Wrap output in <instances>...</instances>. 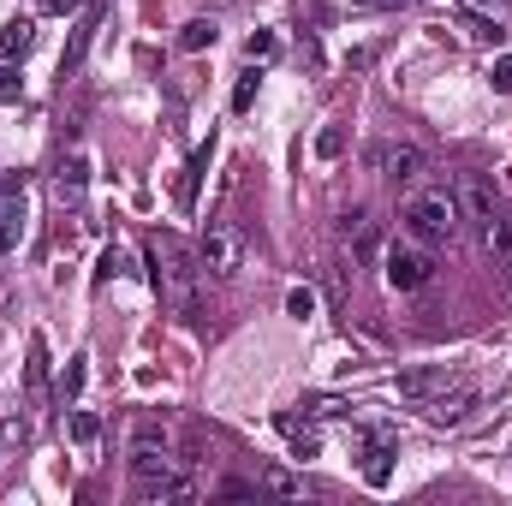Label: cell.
I'll return each instance as SVG.
<instances>
[{
  "mask_svg": "<svg viewBox=\"0 0 512 506\" xmlns=\"http://www.w3.org/2000/svg\"><path fill=\"white\" fill-rule=\"evenodd\" d=\"M149 280L167 310H179V316L203 310V262L179 233H149Z\"/></svg>",
  "mask_w": 512,
  "mask_h": 506,
  "instance_id": "cell-1",
  "label": "cell"
},
{
  "mask_svg": "<svg viewBox=\"0 0 512 506\" xmlns=\"http://www.w3.org/2000/svg\"><path fill=\"white\" fill-rule=\"evenodd\" d=\"M399 221H405V233L417 239V245H453L459 239V221H465V209H459V197L453 191H411L405 197V209H399Z\"/></svg>",
  "mask_w": 512,
  "mask_h": 506,
  "instance_id": "cell-2",
  "label": "cell"
},
{
  "mask_svg": "<svg viewBox=\"0 0 512 506\" xmlns=\"http://www.w3.org/2000/svg\"><path fill=\"white\" fill-rule=\"evenodd\" d=\"M429 280H435V256H429V245H417V239L387 245V286H393V292H423Z\"/></svg>",
  "mask_w": 512,
  "mask_h": 506,
  "instance_id": "cell-3",
  "label": "cell"
},
{
  "mask_svg": "<svg viewBox=\"0 0 512 506\" xmlns=\"http://www.w3.org/2000/svg\"><path fill=\"white\" fill-rule=\"evenodd\" d=\"M197 262H203V274H215V280H233V274H239V262H245L239 233H233L227 221H209V227H203V239H197Z\"/></svg>",
  "mask_w": 512,
  "mask_h": 506,
  "instance_id": "cell-4",
  "label": "cell"
},
{
  "mask_svg": "<svg viewBox=\"0 0 512 506\" xmlns=\"http://www.w3.org/2000/svg\"><path fill=\"white\" fill-rule=\"evenodd\" d=\"M370 167H376L382 179H393V185L411 191V185L429 173V155H423L417 143H376V149H370Z\"/></svg>",
  "mask_w": 512,
  "mask_h": 506,
  "instance_id": "cell-5",
  "label": "cell"
},
{
  "mask_svg": "<svg viewBox=\"0 0 512 506\" xmlns=\"http://www.w3.org/2000/svg\"><path fill=\"white\" fill-rule=\"evenodd\" d=\"M417 411H423V417H429L435 429H459V423H465V417L477 411V387H471V381H459V376H453L447 387H441V393H429V399H423Z\"/></svg>",
  "mask_w": 512,
  "mask_h": 506,
  "instance_id": "cell-6",
  "label": "cell"
},
{
  "mask_svg": "<svg viewBox=\"0 0 512 506\" xmlns=\"http://www.w3.org/2000/svg\"><path fill=\"white\" fill-rule=\"evenodd\" d=\"M453 197H459L465 221H477V227H489V221L501 215V197H495V179H489V173H465Z\"/></svg>",
  "mask_w": 512,
  "mask_h": 506,
  "instance_id": "cell-7",
  "label": "cell"
},
{
  "mask_svg": "<svg viewBox=\"0 0 512 506\" xmlns=\"http://www.w3.org/2000/svg\"><path fill=\"white\" fill-rule=\"evenodd\" d=\"M191 495H197V483H191V477H179L173 465H167V471H155V477H137V501H143V506L191 501Z\"/></svg>",
  "mask_w": 512,
  "mask_h": 506,
  "instance_id": "cell-8",
  "label": "cell"
},
{
  "mask_svg": "<svg viewBox=\"0 0 512 506\" xmlns=\"http://www.w3.org/2000/svg\"><path fill=\"white\" fill-rule=\"evenodd\" d=\"M24 239V185H0V256Z\"/></svg>",
  "mask_w": 512,
  "mask_h": 506,
  "instance_id": "cell-9",
  "label": "cell"
},
{
  "mask_svg": "<svg viewBox=\"0 0 512 506\" xmlns=\"http://www.w3.org/2000/svg\"><path fill=\"white\" fill-rule=\"evenodd\" d=\"M447 381H453V370H447V364H423V370H405V376H399V399L423 405V399H429V393H441Z\"/></svg>",
  "mask_w": 512,
  "mask_h": 506,
  "instance_id": "cell-10",
  "label": "cell"
},
{
  "mask_svg": "<svg viewBox=\"0 0 512 506\" xmlns=\"http://www.w3.org/2000/svg\"><path fill=\"white\" fill-rule=\"evenodd\" d=\"M54 191H60V203H66V209H84V191H90V161H84V155H72V161L60 167Z\"/></svg>",
  "mask_w": 512,
  "mask_h": 506,
  "instance_id": "cell-11",
  "label": "cell"
},
{
  "mask_svg": "<svg viewBox=\"0 0 512 506\" xmlns=\"http://www.w3.org/2000/svg\"><path fill=\"white\" fill-rule=\"evenodd\" d=\"M274 429L292 441V453H298V459H316V453H322V435H316V423H304V417L280 411V417H274Z\"/></svg>",
  "mask_w": 512,
  "mask_h": 506,
  "instance_id": "cell-12",
  "label": "cell"
},
{
  "mask_svg": "<svg viewBox=\"0 0 512 506\" xmlns=\"http://www.w3.org/2000/svg\"><path fill=\"white\" fill-rule=\"evenodd\" d=\"M36 48V24L30 18H6L0 24V60H24Z\"/></svg>",
  "mask_w": 512,
  "mask_h": 506,
  "instance_id": "cell-13",
  "label": "cell"
},
{
  "mask_svg": "<svg viewBox=\"0 0 512 506\" xmlns=\"http://www.w3.org/2000/svg\"><path fill=\"white\" fill-rule=\"evenodd\" d=\"M256 489H268V495H286V501H310V495H316L304 477H292V471H280V465H268V471L256 477Z\"/></svg>",
  "mask_w": 512,
  "mask_h": 506,
  "instance_id": "cell-14",
  "label": "cell"
},
{
  "mask_svg": "<svg viewBox=\"0 0 512 506\" xmlns=\"http://www.w3.org/2000/svg\"><path fill=\"white\" fill-rule=\"evenodd\" d=\"M24 381H30V399L42 405L48 399V340L30 334V364H24Z\"/></svg>",
  "mask_w": 512,
  "mask_h": 506,
  "instance_id": "cell-15",
  "label": "cell"
},
{
  "mask_svg": "<svg viewBox=\"0 0 512 506\" xmlns=\"http://www.w3.org/2000/svg\"><path fill=\"white\" fill-rule=\"evenodd\" d=\"M483 251L495 256L501 268H512V215H495V221L483 227Z\"/></svg>",
  "mask_w": 512,
  "mask_h": 506,
  "instance_id": "cell-16",
  "label": "cell"
},
{
  "mask_svg": "<svg viewBox=\"0 0 512 506\" xmlns=\"http://www.w3.org/2000/svg\"><path fill=\"white\" fill-rule=\"evenodd\" d=\"M346 239H352V251H376V221H370V215H364V209H352V215H346Z\"/></svg>",
  "mask_w": 512,
  "mask_h": 506,
  "instance_id": "cell-17",
  "label": "cell"
},
{
  "mask_svg": "<svg viewBox=\"0 0 512 506\" xmlns=\"http://www.w3.org/2000/svg\"><path fill=\"white\" fill-rule=\"evenodd\" d=\"M459 30H465V36H471V42H483V48H495V42H501V36H507V30H501V24H495V18H483V12H465V24H459Z\"/></svg>",
  "mask_w": 512,
  "mask_h": 506,
  "instance_id": "cell-18",
  "label": "cell"
},
{
  "mask_svg": "<svg viewBox=\"0 0 512 506\" xmlns=\"http://www.w3.org/2000/svg\"><path fill=\"white\" fill-rule=\"evenodd\" d=\"M179 48H191V54H197V48H215V18H191V24L179 30Z\"/></svg>",
  "mask_w": 512,
  "mask_h": 506,
  "instance_id": "cell-19",
  "label": "cell"
},
{
  "mask_svg": "<svg viewBox=\"0 0 512 506\" xmlns=\"http://www.w3.org/2000/svg\"><path fill=\"white\" fill-rule=\"evenodd\" d=\"M203 167H209V149H197V161L185 167V179H179V209H191V203H197V173H203Z\"/></svg>",
  "mask_w": 512,
  "mask_h": 506,
  "instance_id": "cell-20",
  "label": "cell"
},
{
  "mask_svg": "<svg viewBox=\"0 0 512 506\" xmlns=\"http://www.w3.org/2000/svg\"><path fill=\"white\" fill-rule=\"evenodd\" d=\"M316 155H322V161H340V155H346V131L340 126L316 131Z\"/></svg>",
  "mask_w": 512,
  "mask_h": 506,
  "instance_id": "cell-21",
  "label": "cell"
},
{
  "mask_svg": "<svg viewBox=\"0 0 512 506\" xmlns=\"http://www.w3.org/2000/svg\"><path fill=\"white\" fill-rule=\"evenodd\" d=\"M245 54H251V66H256V60H274V54H280V36H268V30H256L251 42H245Z\"/></svg>",
  "mask_w": 512,
  "mask_h": 506,
  "instance_id": "cell-22",
  "label": "cell"
},
{
  "mask_svg": "<svg viewBox=\"0 0 512 506\" xmlns=\"http://www.w3.org/2000/svg\"><path fill=\"white\" fill-rule=\"evenodd\" d=\"M96 435H102V423H96L90 411H72V441H78V447H90Z\"/></svg>",
  "mask_w": 512,
  "mask_h": 506,
  "instance_id": "cell-23",
  "label": "cell"
},
{
  "mask_svg": "<svg viewBox=\"0 0 512 506\" xmlns=\"http://www.w3.org/2000/svg\"><path fill=\"white\" fill-rule=\"evenodd\" d=\"M256 84H262V72H245V78H239V90H233V108H239V114H251V102H256Z\"/></svg>",
  "mask_w": 512,
  "mask_h": 506,
  "instance_id": "cell-24",
  "label": "cell"
},
{
  "mask_svg": "<svg viewBox=\"0 0 512 506\" xmlns=\"http://www.w3.org/2000/svg\"><path fill=\"white\" fill-rule=\"evenodd\" d=\"M18 447H24V423H18V417H6V423H0V459H12Z\"/></svg>",
  "mask_w": 512,
  "mask_h": 506,
  "instance_id": "cell-25",
  "label": "cell"
},
{
  "mask_svg": "<svg viewBox=\"0 0 512 506\" xmlns=\"http://www.w3.org/2000/svg\"><path fill=\"white\" fill-rule=\"evenodd\" d=\"M18 96H24V78L12 60H0V102H18Z\"/></svg>",
  "mask_w": 512,
  "mask_h": 506,
  "instance_id": "cell-26",
  "label": "cell"
},
{
  "mask_svg": "<svg viewBox=\"0 0 512 506\" xmlns=\"http://www.w3.org/2000/svg\"><path fill=\"white\" fill-rule=\"evenodd\" d=\"M286 310H292V316H310V310H316V292H310V286H292V292H286Z\"/></svg>",
  "mask_w": 512,
  "mask_h": 506,
  "instance_id": "cell-27",
  "label": "cell"
},
{
  "mask_svg": "<svg viewBox=\"0 0 512 506\" xmlns=\"http://www.w3.org/2000/svg\"><path fill=\"white\" fill-rule=\"evenodd\" d=\"M489 84H495L501 96H512V54H501V60L489 66Z\"/></svg>",
  "mask_w": 512,
  "mask_h": 506,
  "instance_id": "cell-28",
  "label": "cell"
},
{
  "mask_svg": "<svg viewBox=\"0 0 512 506\" xmlns=\"http://www.w3.org/2000/svg\"><path fill=\"white\" fill-rule=\"evenodd\" d=\"M78 387H84V358H72V370L60 381V399H78Z\"/></svg>",
  "mask_w": 512,
  "mask_h": 506,
  "instance_id": "cell-29",
  "label": "cell"
},
{
  "mask_svg": "<svg viewBox=\"0 0 512 506\" xmlns=\"http://www.w3.org/2000/svg\"><path fill=\"white\" fill-rule=\"evenodd\" d=\"M221 495H227V501H245V495H256V483H239V477H233V483H221Z\"/></svg>",
  "mask_w": 512,
  "mask_h": 506,
  "instance_id": "cell-30",
  "label": "cell"
},
{
  "mask_svg": "<svg viewBox=\"0 0 512 506\" xmlns=\"http://www.w3.org/2000/svg\"><path fill=\"white\" fill-rule=\"evenodd\" d=\"M358 12H393V6H405V0H352Z\"/></svg>",
  "mask_w": 512,
  "mask_h": 506,
  "instance_id": "cell-31",
  "label": "cell"
},
{
  "mask_svg": "<svg viewBox=\"0 0 512 506\" xmlns=\"http://www.w3.org/2000/svg\"><path fill=\"white\" fill-rule=\"evenodd\" d=\"M36 6H48V12H78L84 0H36Z\"/></svg>",
  "mask_w": 512,
  "mask_h": 506,
  "instance_id": "cell-32",
  "label": "cell"
},
{
  "mask_svg": "<svg viewBox=\"0 0 512 506\" xmlns=\"http://www.w3.org/2000/svg\"><path fill=\"white\" fill-rule=\"evenodd\" d=\"M459 6H495V0H459Z\"/></svg>",
  "mask_w": 512,
  "mask_h": 506,
  "instance_id": "cell-33",
  "label": "cell"
}]
</instances>
